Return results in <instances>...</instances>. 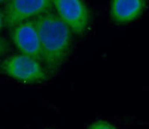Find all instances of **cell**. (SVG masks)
Instances as JSON below:
<instances>
[{
    "instance_id": "6da1fadb",
    "label": "cell",
    "mask_w": 149,
    "mask_h": 129,
    "mask_svg": "<svg viewBox=\"0 0 149 129\" xmlns=\"http://www.w3.org/2000/svg\"><path fill=\"white\" fill-rule=\"evenodd\" d=\"M33 20L40 42L42 63L46 71L54 73L70 54L72 31L52 10L37 16Z\"/></svg>"
},
{
    "instance_id": "7a4b0ae2",
    "label": "cell",
    "mask_w": 149,
    "mask_h": 129,
    "mask_svg": "<svg viewBox=\"0 0 149 129\" xmlns=\"http://www.w3.org/2000/svg\"><path fill=\"white\" fill-rule=\"evenodd\" d=\"M0 69L10 78L26 83H40L47 78V71L40 61L22 53L4 60Z\"/></svg>"
},
{
    "instance_id": "3957f363",
    "label": "cell",
    "mask_w": 149,
    "mask_h": 129,
    "mask_svg": "<svg viewBox=\"0 0 149 129\" xmlns=\"http://www.w3.org/2000/svg\"><path fill=\"white\" fill-rule=\"evenodd\" d=\"M52 8V0H8L2 14L4 25L10 29Z\"/></svg>"
},
{
    "instance_id": "277c9868",
    "label": "cell",
    "mask_w": 149,
    "mask_h": 129,
    "mask_svg": "<svg viewBox=\"0 0 149 129\" xmlns=\"http://www.w3.org/2000/svg\"><path fill=\"white\" fill-rule=\"evenodd\" d=\"M52 7L72 33L81 35L86 31L91 14L84 0H52Z\"/></svg>"
},
{
    "instance_id": "5b68a950",
    "label": "cell",
    "mask_w": 149,
    "mask_h": 129,
    "mask_svg": "<svg viewBox=\"0 0 149 129\" xmlns=\"http://www.w3.org/2000/svg\"><path fill=\"white\" fill-rule=\"evenodd\" d=\"M10 29V38L17 50L42 63L40 42L34 20L25 21Z\"/></svg>"
},
{
    "instance_id": "8992f818",
    "label": "cell",
    "mask_w": 149,
    "mask_h": 129,
    "mask_svg": "<svg viewBox=\"0 0 149 129\" xmlns=\"http://www.w3.org/2000/svg\"><path fill=\"white\" fill-rule=\"evenodd\" d=\"M146 7V0H111L110 17L118 25H125L139 18Z\"/></svg>"
},
{
    "instance_id": "52a82bcc",
    "label": "cell",
    "mask_w": 149,
    "mask_h": 129,
    "mask_svg": "<svg viewBox=\"0 0 149 129\" xmlns=\"http://www.w3.org/2000/svg\"><path fill=\"white\" fill-rule=\"evenodd\" d=\"M88 128L90 129H115L116 128L113 123L104 119H98L89 125Z\"/></svg>"
},
{
    "instance_id": "ba28073f",
    "label": "cell",
    "mask_w": 149,
    "mask_h": 129,
    "mask_svg": "<svg viewBox=\"0 0 149 129\" xmlns=\"http://www.w3.org/2000/svg\"><path fill=\"white\" fill-rule=\"evenodd\" d=\"M10 50V45L5 38L0 36V57L8 54Z\"/></svg>"
},
{
    "instance_id": "9c48e42d",
    "label": "cell",
    "mask_w": 149,
    "mask_h": 129,
    "mask_svg": "<svg viewBox=\"0 0 149 129\" xmlns=\"http://www.w3.org/2000/svg\"><path fill=\"white\" fill-rule=\"evenodd\" d=\"M4 25V21H3V15L0 11V31L2 29V26Z\"/></svg>"
},
{
    "instance_id": "30bf717a",
    "label": "cell",
    "mask_w": 149,
    "mask_h": 129,
    "mask_svg": "<svg viewBox=\"0 0 149 129\" xmlns=\"http://www.w3.org/2000/svg\"><path fill=\"white\" fill-rule=\"evenodd\" d=\"M7 1H8V0H0V4L4 3V2H6Z\"/></svg>"
},
{
    "instance_id": "8fae6325",
    "label": "cell",
    "mask_w": 149,
    "mask_h": 129,
    "mask_svg": "<svg viewBox=\"0 0 149 129\" xmlns=\"http://www.w3.org/2000/svg\"><path fill=\"white\" fill-rule=\"evenodd\" d=\"M0 63H1V61H0Z\"/></svg>"
}]
</instances>
